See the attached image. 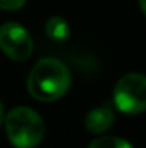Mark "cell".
<instances>
[{
    "instance_id": "cell-10",
    "label": "cell",
    "mask_w": 146,
    "mask_h": 148,
    "mask_svg": "<svg viewBox=\"0 0 146 148\" xmlns=\"http://www.w3.org/2000/svg\"><path fill=\"white\" fill-rule=\"evenodd\" d=\"M3 116H4V109H3V103L0 102V125L3 122Z\"/></svg>"
},
{
    "instance_id": "cell-2",
    "label": "cell",
    "mask_w": 146,
    "mask_h": 148,
    "mask_svg": "<svg viewBox=\"0 0 146 148\" xmlns=\"http://www.w3.org/2000/svg\"><path fill=\"white\" fill-rule=\"evenodd\" d=\"M45 132L42 116L27 106H16L6 115V134L16 148H36Z\"/></svg>"
},
{
    "instance_id": "cell-6",
    "label": "cell",
    "mask_w": 146,
    "mask_h": 148,
    "mask_svg": "<svg viewBox=\"0 0 146 148\" xmlns=\"http://www.w3.org/2000/svg\"><path fill=\"white\" fill-rule=\"evenodd\" d=\"M45 30H46V35L53 42H57V43L66 42L69 39V36H70L69 23L60 16L50 17L46 22V25H45Z\"/></svg>"
},
{
    "instance_id": "cell-1",
    "label": "cell",
    "mask_w": 146,
    "mask_h": 148,
    "mask_svg": "<svg viewBox=\"0 0 146 148\" xmlns=\"http://www.w3.org/2000/svg\"><path fill=\"white\" fill-rule=\"evenodd\" d=\"M70 86V72L67 66L56 58L40 59L27 78L30 95L42 102H52L62 98Z\"/></svg>"
},
{
    "instance_id": "cell-4",
    "label": "cell",
    "mask_w": 146,
    "mask_h": 148,
    "mask_svg": "<svg viewBox=\"0 0 146 148\" xmlns=\"http://www.w3.org/2000/svg\"><path fill=\"white\" fill-rule=\"evenodd\" d=\"M0 49L7 58L22 62L32 56L33 40L23 26L9 22L0 26Z\"/></svg>"
},
{
    "instance_id": "cell-3",
    "label": "cell",
    "mask_w": 146,
    "mask_h": 148,
    "mask_svg": "<svg viewBox=\"0 0 146 148\" xmlns=\"http://www.w3.org/2000/svg\"><path fill=\"white\" fill-rule=\"evenodd\" d=\"M113 102L123 114L135 115L146 111V76L142 73L123 75L115 89Z\"/></svg>"
},
{
    "instance_id": "cell-7",
    "label": "cell",
    "mask_w": 146,
    "mask_h": 148,
    "mask_svg": "<svg viewBox=\"0 0 146 148\" xmlns=\"http://www.w3.org/2000/svg\"><path fill=\"white\" fill-rule=\"evenodd\" d=\"M89 148H133L126 140L117 137H99L93 140Z\"/></svg>"
},
{
    "instance_id": "cell-8",
    "label": "cell",
    "mask_w": 146,
    "mask_h": 148,
    "mask_svg": "<svg viewBox=\"0 0 146 148\" xmlns=\"http://www.w3.org/2000/svg\"><path fill=\"white\" fill-rule=\"evenodd\" d=\"M26 0H0V9L3 10H19L24 6Z\"/></svg>"
},
{
    "instance_id": "cell-5",
    "label": "cell",
    "mask_w": 146,
    "mask_h": 148,
    "mask_svg": "<svg viewBox=\"0 0 146 148\" xmlns=\"http://www.w3.org/2000/svg\"><path fill=\"white\" fill-rule=\"evenodd\" d=\"M113 122H115V114L109 105H102L92 109L86 115V119H85L86 130L92 134L106 132L112 127Z\"/></svg>"
},
{
    "instance_id": "cell-9",
    "label": "cell",
    "mask_w": 146,
    "mask_h": 148,
    "mask_svg": "<svg viewBox=\"0 0 146 148\" xmlns=\"http://www.w3.org/2000/svg\"><path fill=\"white\" fill-rule=\"evenodd\" d=\"M139 6H141V10L142 13L146 16V0H139Z\"/></svg>"
}]
</instances>
